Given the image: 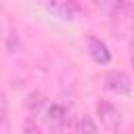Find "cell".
<instances>
[{
    "instance_id": "obj_2",
    "label": "cell",
    "mask_w": 134,
    "mask_h": 134,
    "mask_svg": "<svg viewBox=\"0 0 134 134\" xmlns=\"http://www.w3.org/2000/svg\"><path fill=\"white\" fill-rule=\"evenodd\" d=\"M46 13H50L52 17L61 19V21H73L75 19V8L67 2V0H36Z\"/></svg>"
},
{
    "instance_id": "obj_6",
    "label": "cell",
    "mask_w": 134,
    "mask_h": 134,
    "mask_svg": "<svg viewBox=\"0 0 134 134\" xmlns=\"http://www.w3.org/2000/svg\"><path fill=\"white\" fill-rule=\"evenodd\" d=\"M75 130H77V132H96V130H98V126L92 121V117H90V115H82V117H77Z\"/></svg>"
},
{
    "instance_id": "obj_3",
    "label": "cell",
    "mask_w": 134,
    "mask_h": 134,
    "mask_svg": "<svg viewBox=\"0 0 134 134\" xmlns=\"http://www.w3.org/2000/svg\"><path fill=\"white\" fill-rule=\"evenodd\" d=\"M103 82H105V88L115 94H130L132 92V80L124 71H107Z\"/></svg>"
},
{
    "instance_id": "obj_5",
    "label": "cell",
    "mask_w": 134,
    "mask_h": 134,
    "mask_svg": "<svg viewBox=\"0 0 134 134\" xmlns=\"http://www.w3.org/2000/svg\"><path fill=\"white\" fill-rule=\"evenodd\" d=\"M46 117H48V124H50L52 128L61 130V128L67 124V109H65L63 105L54 103V105H50V107H48V111H46Z\"/></svg>"
},
{
    "instance_id": "obj_9",
    "label": "cell",
    "mask_w": 134,
    "mask_h": 134,
    "mask_svg": "<svg viewBox=\"0 0 134 134\" xmlns=\"http://www.w3.org/2000/svg\"><path fill=\"white\" fill-rule=\"evenodd\" d=\"M130 61L134 65V38H132V44H130Z\"/></svg>"
},
{
    "instance_id": "obj_7",
    "label": "cell",
    "mask_w": 134,
    "mask_h": 134,
    "mask_svg": "<svg viewBox=\"0 0 134 134\" xmlns=\"http://www.w3.org/2000/svg\"><path fill=\"white\" fill-rule=\"evenodd\" d=\"M42 105V100H40V94H29V98H27V107L29 109H34V111H38V107Z\"/></svg>"
},
{
    "instance_id": "obj_8",
    "label": "cell",
    "mask_w": 134,
    "mask_h": 134,
    "mask_svg": "<svg viewBox=\"0 0 134 134\" xmlns=\"http://www.w3.org/2000/svg\"><path fill=\"white\" fill-rule=\"evenodd\" d=\"M4 115H6V96L0 92V126L4 121Z\"/></svg>"
},
{
    "instance_id": "obj_10",
    "label": "cell",
    "mask_w": 134,
    "mask_h": 134,
    "mask_svg": "<svg viewBox=\"0 0 134 134\" xmlns=\"http://www.w3.org/2000/svg\"><path fill=\"white\" fill-rule=\"evenodd\" d=\"M25 130H38V126H36V124H31V121H29V124H25Z\"/></svg>"
},
{
    "instance_id": "obj_4",
    "label": "cell",
    "mask_w": 134,
    "mask_h": 134,
    "mask_svg": "<svg viewBox=\"0 0 134 134\" xmlns=\"http://www.w3.org/2000/svg\"><path fill=\"white\" fill-rule=\"evenodd\" d=\"M88 54L94 63L98 65H109L111 63V52L107 48V44L94 36H88Z\"/></svg>"
},
{
    "instance_id": "obj_1",
    "label": "cell",
    "mask_w": 134,
    "mask_h": 134,
    "mask_svg": "<svg viewBox=\"0 0 134 134\" xmlns=\"http://www.w3.org/2000/svg\"><path fill=\"white\" fill-rule=\"evenodd\" d=\"M96 113H98V119H100V126L109 132H115L119 126H121V113L113 107V103L100 98L96 103Z\"/></svg>"
}]
</instances>
